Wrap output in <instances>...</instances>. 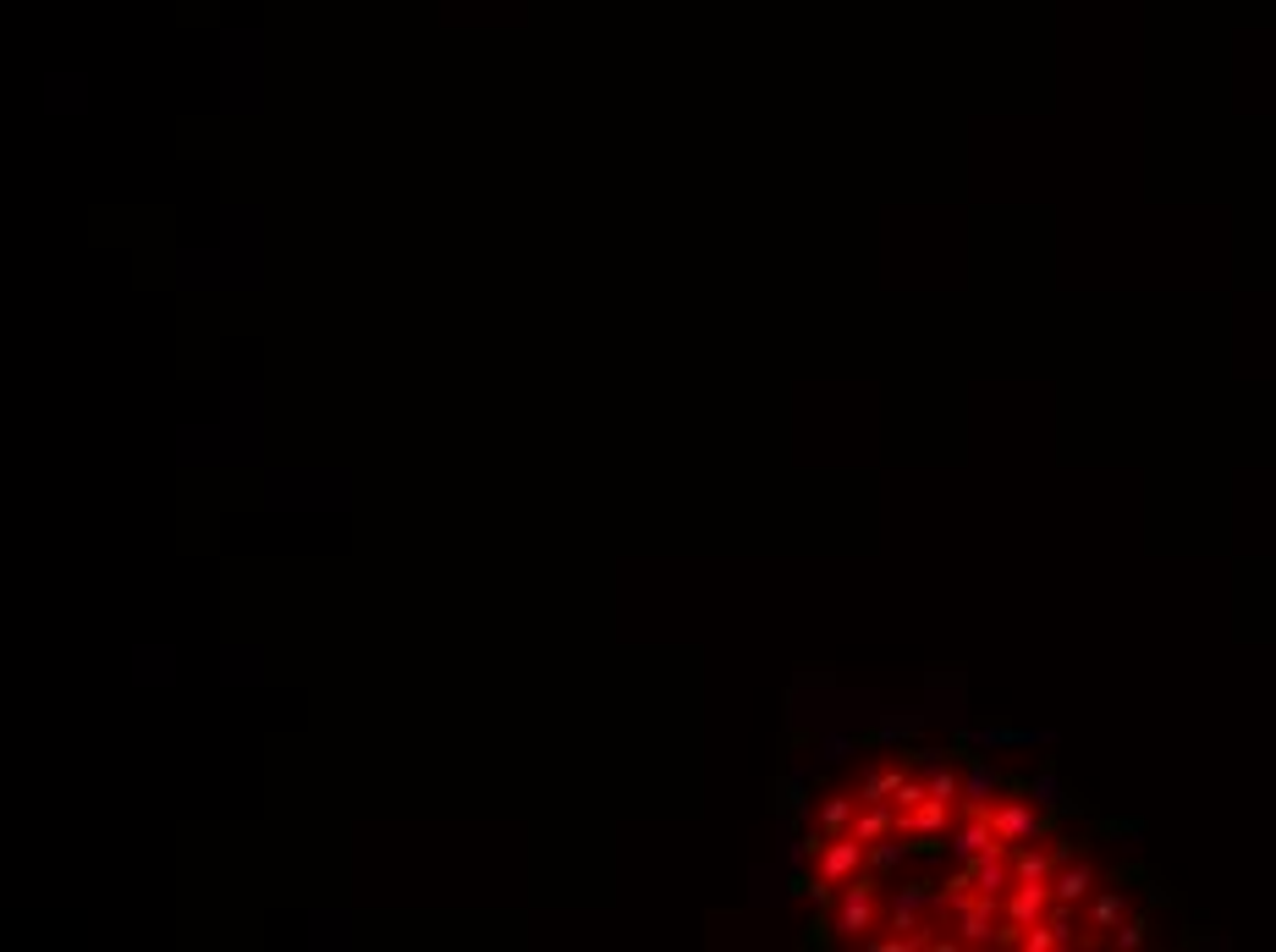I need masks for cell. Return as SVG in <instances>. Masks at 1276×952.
<instances>
[{"instance_id": "obj_1", "label": "cell", "mask_w": 1276, "mask_h": 952, "mask_svg": "<svg viewBox=\"0 0 1276 952\" xmlns=\"http://www.w3.org/2000/svg\"><path fill=\"white\" fill-rule=\"evenodd\" d=\"M963 815H985L991 832L1001 843H1034V837H1051L1057 832V809H1040V804H1024V799H1001V804H963Z\"/></svg>"}, {"instance_id": "obj_2", "label": "cell", "mask_w": 1276, "mask_h": 952, "mask_svg": "<svg viewBox=\"0 0 1276 952\" xmlns=\"http://www.w3.org/2000/svg\"><path fill=\"white\" fill-rule=\"evenodd\" d=\"M831 925H837V942H864V936H875V925H881V892H853V886H842Z\"/></svg>"}, {"instance_id": "obj_3", "label": "cell", "mask_w": 1276, "mask_h": 952, "mask_svg": "<svg viewBox=\"0 0 1276 952\" xmlns=\"http://www.w3.org/2000/svg\"><path fill=\"white\" fill-rule=\"evenodd\" d=\"M991 848H1013V843H1001V837L991 832V820L985 815H963V826H957L952 837H947V853L957 865H974L980 853H991Z\"/></svg>"}, {"instance_id": "obj_4", "label": "cell", "mask_w": 1276, "mask_h": 952, "mask_svg": "<svg viewBox=\"0 0 1276 952\" xmlns=\"http://www.w3.org/2000/svg\"><path fill=\"white\" fill-rule=\"evenodd\" d=\"M1051 903H1057V892H1051V881H1018L1007 897H1001V914L1007 919H1018V925H1040V919L1051 914Z\"/></svg>"}, {"instance_id": "obj_5", "label": "cell", "mask_w": 1276, "mask_h": 952, "mask_svg": "<svg viewBox=\"0 0 1276 952\" xmlns=\"http://www.w3.org/2000/svg\"><path fill=\"white\" fill-rule=\"evenodd\" d=\"M996 792H1024V782L996 766H985L980 754H968V771H963V804H991Z\"/></svg>"}, {"instance_id": "obj_6", "label": "cell", "mask_w": 1276, "mask_h": 952, "mask_svg": "<svg viewBox=\"0 0 1276 952\" xmlns=\"http://www.w3.org/2000/svg\"><path fill=\"white\" fill-rule=\"evenodd\" d=\"M963 749H1034V743H1057V733H1034V727H980V733H957Z\"/></svg>"}, {"instance_id": "obj_7", "label": "cell", "mask_w": 1276, "mask_h": 952, "mask_svg": "<svg viewBox=\"0 0 1276 952\" xmlns=\"http://www.w3.org/2000/svg\"><path fill=\"white\" fill-rule=\"evenodd\" d=\"M1100 886V876H1095V865H1084V859H1067L1057 876H1051V892H1057V903H1090V892Z\"/></svg>"}, {"instance_id": "obj_8", "label": "cell", "mask_w": 1276, "mask_h": 952, "mask_svg": "<svg viewBox=\"0 0 1276 952\" xmlns=\"http://www.w3.org/2000/svg\"><path fill=\"white\" fill-rule=\"evenodd\" d=\"M1024 792H1029V799L1040 804V809H1057V815H1073V809H1078V799L1062 787L1057 771H1034L1029 782H1024Z\"/></svg>"}, {"instance_id": "obj_9", "label": "cell", "mask_w": 1276, "mask_h": 952, "mask_svg": "<svg viewBox=\"0 0 1276 952\" xmlns=\"http://www.w3.org/2000/svg\"><path fill=\"white\" fill-rule=\"evenodd\" d=\"M891 826H897V809L891 804H858V815H853V837L858 843H875V837H886Z\"/></svg>"}, {"instance_id": "obj_10", "label": "cell", "mask_w": 1276, "mask_h": 952, "mask_svg": "<svg viewBox=\"0 0 1276 952\" xmlns=\"http://www.w3.org/2000/svg\"><path fill=\"white\" fill-rule=\"evenodd\" d=\"M924 710H914V716H881L875 721V733H870V743H902V738H919L924 733Z\"/></svg>"}, {"instance_id": "obj_11", "label": "cell", "mask_w": 1276, "mask_h": 952, "mask_svg": "<svg viewBox=\"0 0 1276 952\" xmlns=\"http://www.w3.org/2000/svg\"><path fill=\"white\" fill-rule=\"evenodd\" d=\"M908 782V766L897 760V766H886V771H875L870 782H864V792H858V804H891V792H897Z\"/></svg>"}, {"instance_id": "obj_12", "label": "cell", "mask_w": 1276, "mask_h": 952, "mask_svg": "<svg viewBox=\"0 0 1276 952\" xmlns=\"http://www.w3.org/2000/svg\"><path fill=\"white\" fill-rule=\"evenodd\" d=\"M853 815H858V799H848V792H837V799H825V804H820V826L831 832V837H837V832H848V826H853Z\"/></svg>"}, {"instance_id": "obj_13", "label": "cell", "mask_w": 1276, "mask_h": 952, "mask_svg": "<svg viewBox=\"0 0 1276 952\" xmlns=\"http://www.w3.org/2000/svg\"><path fill=\"white\" fill-rule=\"evenodd\" d=\"M1144 942H1150V914H1128L1123 925L1111 930V947H1116V952H1134V947H1144Z\"/></svg>"}, {"instance_id": "obj_14", "label": "cell", "mask_w": 1276, "mask_h": 952, "mask_svg": "<svg viewBox=\"0 0 1276 952\" xmlns=\"http://www.w3.org/2000/svg\"><path fill=\"white\" fill-rule=\"evenodd\" d=\"M924 782H930V799H947V804H957V799H963V776L952 771V760H941V766H930V776H924Z\"/></svg>"}, {"instance_id": "obj_15", "label": "cell", "mask_w": 1276, "mask_h": 952, "mask_svg": "<svg viewBox=\"0 0 1276 952\" xmlns=\"http://www.w3.org/2000/svg\"><path fill=\"white\" fill-rule=\"evenodd\" d=\"M924 799H930V782H919V776H908V782L891 792V804H897V809H919Z\"/></svg>"}, {"instance_id": "obj_16", "label": "cell", "mask_w": 1276, "mask_h": 952, "mask_svg": "<svg viewBox=\"0 0 1276 952\" xmlns=\"http://www.w3.org/2000/svg\"><path fill=\"white\" fill-rule=\"evenodd\" d=\"M1024 952H1057V930H1051L1045 919H1040V925H1029L1024 930Z\"/></svg>"}, {"instance_id": "obj_17", "label": "cell", "mask_w": 1276, "mask_h": 952, "mask_svg": "<svg viewBox=\"0 0 1276 952\" xmlns=\"http://www.w3.org/2000/svg\"><path fill=\"white\" fill-rule=\"evenodd\" d=\"M792 689H798V694H831V689H837V677H831V672H798V677H792Z\"/></svg>"}, {"instance_id": "obj_18", "label": "cell", "mask_w": 1276, "mask_h": 952, "mask_svg": "<svg viewBox=\"0 0 1276 952\" xmlns=\"http://www.w3.org/2000/svg\"><path fill=\"white\" fill-rule=\"evenodd\" d=\"M1024 930H1029V925H1018V919L1001 914V919H996V947H1024Z\"/></svg>"}, {"instance_id": "obj_19", "label": "cell", "mask_w": 1276, "mask_h": 952, "mask_svg": "<svg viewBox=\"0 0 1276 952\" xmlns=\"http://www.w3.org/2000/svg\"><path fill=\"white\" fill-rule=\"evenodd\" d=\"M848 749H853V738H842V733L820 738V760H825V766H837V760H848Z\"/></svg>"}, {"instance_id": "obj_20", "label": "cell", "mask_w": 1276, "mask_h": 952, "mask_svg": "<svg viewBox=\"0 0 1276 952\" xmlns=\"http://www.w3.org/2000/svg\"><path fill=\"white\" fill-rule=\"evenodd\" d=\"M1100 832H1106V837H1134V843H1139V837H1144V820H1106Z\"/></svg>"}]
</instances>
